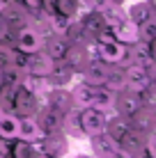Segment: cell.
Returning <instances> with one entry per match:
<instances>
[{"instance_id": "6da1fadb", "label": "cell", "mask_w": 156, "mask_h": 158, "mask_svg": "<svg viewBox=\"0 0 156 158\" xmlns=\"http://www.w3.org/2000/svg\"><path fill=\"white\" fill-rule=\"evenodd\" d=\"M106 122H108V115H106L103 110H99V108H94V106L80 108V112H78L80 133H85L87 138L103 133V131H106Z\"/></svg>"}, {"instance_id": "7a4b0ae2", "label": "cell", "mask_w": 156, "mask_h": 158, "mask_svg": "<svg viewBox=\"0 0 156 158\" xmlns=\"http://www.w3.org/2000/svg\"><path fill=\"white\" fill-rule=\"evenodd\" d=\"M96 55L101 62L106 64H120L126 57V46L120 41H115L112 37L99 35V44H96Z\"/></svg>"}, {"instance_id": "3957f363", "label": "cell", "mask_w": 156, "mask_h": 158, "mask_svg": "<svg viewBox=\"0 0 156 158\" xmlns=\"http://www.w3.org/2000/svg\"><path fill=\"white\" fill-rule=\"evenodd\" d=\"M124 85L131 92H142L145 87L152 85V73H149L142 64H133V67H129L126 73H124Z\"/></svg>"}, {"instance_id": "277c9868", "label": "cell", "mask_w": 156, "mask_h": 158, "mask_svg": "<svg viewBox=\"0 0 156 158\" xmlns=\"http://www.w3.org/2000/svg\"><path fill=\"white\" fill-rule=\"evenodd\" d=\"M16 46H19L21 53H28V55H30V53L41 51L44 39H41V35L35 28H23L19 32V37H16Z\"/></svg>"}, {"instance_id": "5b68a950", "label": "cell", "mask_w": 156, "mask_h": 158, "mask_svg": "<svg viewBox=\"0 0 156 158\" xmlns=\"http://www.w3.org/2000/svg\"><path fill=\"white\" fill-rule=\"evenodd\" d=\"M53 60L46 55V53H30L28 60H25V73H32V76H46L51 73V69H53Z\"/></svg>"}, {"instance_id": "8992f818", "label": "cell", "mask_w": 156, "mask_h": 158, "mask_svg": "<svg viewBox=\"0 0 156 158\" xmlns=\"http://www.w3.org/2000/svg\"><path fill=\"white\" fill-rule=\"evenodd\" d=\"M110 32H112V39L124 44V46H133V44L140 41V37H138V25L131 23L129 19L122 21V23H117V25H112Z\"/></svg>"}, {"instance_id": "52a82bcc", "label": "cell", "mask_w": 156, "mask_h": 158, "mask_svg": "<svg viewBox=\"0 0 156 158\" xmlns=\"http://www.w3.org/2000/svg\"><path fill=\"white\" fill-rule=\"evenodd\" d=\"M62 112L53 110L51 106L44 108V110L39 112V117H37V124H39V128L44 131V135H51V133H60L62 131Z\"/></svg>"}, {"instance_id": "ba28073f", "label": "cell", "mask_w": 156, "mask_h": 158, "mask_svg": "<svg viewBox=\"0 0 156 158\" xmlns=\"http://www.w3.org/2000/svg\"><path fill=\"white\" fill-rule=\"evenodd\" d=\"M44 138V131L39 128L35 117H23L19 119V133H16V140L21 142H39Z\"/></svg>"}, {"instance_id": "9c48e42d", "label": "cell", "mask_w": 156, "mask_h": 158, "mask_svg": "<svg viewBox=\"0 0 156 158\" xmlns=\"http://www.w3.org/2000/svg\"><path fill=\"white\" fill-rule=\"evenodd\" d=\"M99 16H101V21H103V25L112 28V25L126 21V9L122 7V5H115V2H103L99 7Z\"/></svg>"}, {"instance_id": "30bf717a", "label": "cell", "mask_w": 156, "mask_h": 158, "mask_svg": "<svg viewBox=\"0 0 156 158\" xmlns=\"http://www.w3.org/2000/svg\"><path fill=\"white\" fill-rule=\"evenodd\" d=\"M108 76H110V71L106 67H101V62H90L83 71V83H87L92 87H101V85H106Z\"/></svg>"}, {"instance_id": "8fae6325", "label": "cell", "mask_w": 156, "mask_h": 158, "mask_svg": "<svg viewBox=\"0 0 156 158\" xmlns=\"http://www.w3.org/2000/svg\"><path fill=\"white\" fill-rule=\"evenodd\" d=\"M94 89H96V87L87 85V83L76 85V87H74V92H69V94H71L74 106H76V108H87V106H92V103H94Z\"/></svg>"}, {"instance_id": "7c38bea8", "label": "cell", "mask_w": 156, "mask_h": 158, "mask_svg": "<svg viewBox=\"0 0 156 158\" xmlns=\"http://www.w3.org/2000/svg\"><path fill=\"white\" fill-rule=\"evenodd\" d=\"M21 87L28 89L30 94H35V96H41V94H46V92L51 89V83H48V78H44V76L28 73L25 78H21Z\"/></svg>"}, {"instance_id": "4fadbf2b", "label": "cell", "mask_w": 156, "mask_h": 158, "mask_svg": "<svg viewBox=\"0 0 156 158\" xmlns=\"http://www.w3.org/2000/svg\"><path fill=\"white\" fill-rule=\"evenodd\" d=\"M90 142H92V151H94L96 158H103L106 154H110V151L117 147V142L106 133V131H103V133H99V135H92Z\"/></svg>"}, {"instance_id": "5bb4252c", "label": "cell", "mask_w": 156, "mask_h": 158, "mask_svg": "<svg viewBox=\"0 0 156 158\" xmlns=\"http://www.w3.org/2000/svg\"><path fill=\"white\" fill-rule=\"evenodd\" d=\"M115 106L120 108V115H124V117L138 115V112H140V108H142L140 94H126V96H120V99H115Z\"/></svg>"}, {"instance_id": "9a60e30c", "label": "cell", "mask_w": 156, "mask_h": 158, "mask_svg": "<svg viewBox=\"0 0 156 158\" xmlns=\"http://www.w3.org/2000/svg\"><path fill=\"white\" fill-rule=\"evenodd\" d=\"M154 12H152V5L149 2H136V5H131V7L126 9V19L131 21V23H136V25H140L145 23L147 19H152Z\"/></svg>"}, {"instance_id": "2e32d148", "label": "cell", "mask_w": 156, "mask_h": 158, "mask_svg": "<svg viewBox=\"0 0 156 158\" xmlns=\"http://www.w3.org/2000/svg\"><path fill=\"white\" fill-rule=\"evenodd\" d=\"M94 108H99V110H110V108H115V94H112V89H108L106 85L96 87L94 89Z\"/></svg>"}, {"instance_id": "e0dca14e", "label": "cell", "mask_w": 156, "mask_h": 158, "mask_svg": "<svg viewBox=\"0 0 156 158\" xmlns=\"http://www.w3.org/2000/svg\"><path fill=\"white\" fill-rule=\"evenodd\" d=\"M69 44L64 37H53L51 41L46 44V55L53 60V62H57V60H64V53H67Z\"/></svg>"}, {"instance_id": "ac0fdd59", "label": "cell", "mask_w": 156, "mask_h": 158, "mask_svg": "<svg viewBox=\"0 0 156 158\" xmlns=\"http://www.w3.org/2000/svg\"><path fill=\"white\" fill-rule=\"evenodd\" d=\"M16 133H19V117L2 115V117H0V138L16 140Z\"/></svg>"}, {"instance_id": "d6986e66", "label": "cell", "mask_w": 156, "mask_h": 158, "mask_svg": "<svg viewBox=\"0 0 156 158\" xmlns=\"http://www.w3.org/2000/svg\"><path fill=\"white\" fill-rule=\"evenodd\" d=\"M51 28L55 35H67L69 28H71V16L60 14V12H53L51 14Z\"/></svg>"}, {"instance_id": "ffe728a7", "label": "cell", "mask_w": 156, "mask_h": 158, "mask_svg": "<svg viewBox=\"0 0 156 158\" xmlns=\"http://www.w3.org/2000/svg\"><path fill=\"white\" fill-rule=\"evenodd\" d=\"M37 147L35 142H19L16 147H12V156L14 158H37Z\"/></svg>"}, {"instance_id": "44dd1931", "label": "cell", "mask_w": 156, "mask_h": 158, "mask_svg": "<svg viewBox=\"0 0 156 158\" xmlns=\"http://www.w3.org/2000/svg\"><path fill=\"white\" fill-rule=\"evenodd\" d=\"M154 35H156V21H154V16H152V19H147L145 23L138 25V37H140V41L152 44L154 41Z\"/></svg>"}, {"instance_id": "7402d4cb", "label": "cell", "mask_w": 156, "mask_h": 158, "mask_svg": "<svg viewBox=\"0 0 156 158\" xmlns=\"http://www.w3.org/2000/svg\"><path fill=\"white\" fill-rule=\"evenodd\" d=\"M74 9H76V0H55V12L71 16Z\"/></svg>"}, {"instance_id": "603a6c76", "label": "cell", "mask_w": 156, "mask_h": 158, "mask_svg": "<svg viewBox=\"0 0 156 158\" xmlns=\"http://www.w3.org/2000/svg\"><path fill=\"white\" fill-rule=\"evenodd\" d=\"M103 158H133V156L129 154V151L124 149V147H115V149H112L110 154H106Z\"/></svg>"}, {"instance_id": "cb8c5ba5", "label": "cell", "mask_w": 156, "mask_h": 158, "mask_svg": "<svg viewBox=\"0 0 156 158\" xmlns=\"http://www.w3.org/2000/svg\"><path fill=\"white\" fill-rule=\"evenodd\" d=\"M28 9H41V0H21Z\"/></svg>"}, {"instance_id": "d4e9b609", "label": "cell", "mask_w": 156, "mask_h": 158, "mask_svg": "<svg viewBox=\"0 0 156 158\" xmlns=\"http://www.w3.org/2000/svg\"><path fill=\"white\" fill-rule=\"evenodd\" d=\"M5 35H7V21H2V19H0V39H2Z\"/></svg>"}, {"instance_id": "484cf974", "label": "cell", "mask_w": 156, "mask_h": 158, "mask_svg": "<svg viewBox=\"0 0 156 158\" xmlns=\"http://www.w3.org/2000/svg\"><path fill=\"white\" fill-rule=\"evenodd\" d=\"M5 9H7V0H0V14H2Z\"/></svg>"}, {"instance_id": "4316f807", "label": "cell", "mask_w": 156, "mask_h": 158, "mask_svg": "<svg viewBox=\"0 0 156 158\" xmlns=\"http://www.w3.org/2000/svg\"><path fill=\"white\" fill-rule=\"evenodd\" d=\"M37 158H55V156H48V154H41V151H39V154H37Z\"/></svg>"}, {"instance_id": "83f0119b", "label": "cell", "mask_w": 156, "mask_h": 158, "mask_svg": "<svg viewBox=\"0 0 156 158\" xmlns=\"http://www.w3.org/2000/svg\"><path fill=\"white\" fill-rule=\"evenodd\" d=\"M76 158H94V156H83V154H78Z\"/></svg>"}, {"instance_id": "f1b7e54d", "label": "cell", "mask_w": 156, "mask_h": 158, "mask_svg": "<svg viewBox=\"0 0 156 158\" xmlns=\"http://www.w3.org/2000/svg\"><path fill=\"white\" fill-rule=\"evenodd\" d=\"M2 115H5V112H2V108H0V117H2Z\"/></svg>"}, {"instance_id": "f546056e", "label": "cell", "mask_w": 156, "mask_h": 158, "mask_svg": "<svg viewBox=\"0 0 156 158\" xmlns=\"http://www.w3.org/2000/svg\"><path fill=\"white\" fill-rule=\"evenodd\" d=\"M0 158H5V156H2V154H0Z\"/></svg>"}]
</instances>
